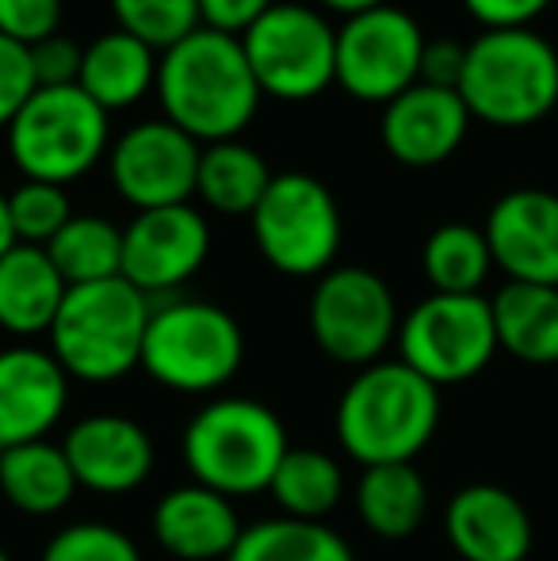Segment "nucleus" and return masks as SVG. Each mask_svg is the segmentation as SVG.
I'll return each instance as SVG.
<instances>
[{"label": "nucleus", "instance_id": "f257e3e1", "mask_svg": "<svg viewBox=\"0 0 558 561\" xmlns=\"http://www.w3.org/2000/svg\"><path fill=\"white\" fill-rule=\"evenodd\" d=\"M157 96L164 118L200 146L234 141L257 115V84L241 38L200 27L157 58Z\"/></svg>", "mask_w": 558, "mask_h": 561}, {"label": "nucleus", "instance_id": "f03ea898", "mask_svg": "<svg viewBox=\"0 0 558 561\" xmlns=\"http://www.w3.org/2000/svg\"><path fill=\"white\" fill-rule=\"evenodd\" d=\"M440 428V390L402 359L364 367L337 401V439L360 466L413 462Z\"/></svg>", "mask_w": 558, "mask_h": 561}, {"label": "nucleus", "instance_id": "7ed1b4c3", "mask_svg": "<svg viewBox=\"0 0 558 561\" xmlns=\"http://www.w3.org/2000/svg\"><path fill=\"white\" fill-rule=\"evenodd\" d=\"M153 302L123 275L69 287L50 325V355L69 378L119 382L138 367Z\"/></svg>", "mask_w": 558, "mask_h": 561}, {"label": "nucleus", "instance_id": "20e7f679", "mask_svg": "<svg viewBox=\"0 0 558 561\" xmlns=\"http://www.w3.org/2000/svg\"><path fill=\"white\" fill-rule=\"evenodd\" d=\"M459 100L470 118L490 126H532L558 104V54L528 27L482 31L467 46Z\"/></svg>", "mask_w": 558, "mask_h": 561}, {"label": "nucleus", "instance_id": "39448f33", "mask_svg": "<svg viewBox=\"0 0 558 561\" xmlns=\"http://www.w3.org/2000/svg\"><path fill=\"white\" fill-rule=\"evenodd\" d=\"M180 450L192 481L234 501L269 493L291 444L280 413H272L264 401L218 398L187 421Z\"/></svg>", "mask_w": 558, "mask_h": 561}, {"label": "nucleus", "instance_id": "423d86ee", "mask_svg": "<svg viewBox=\"0 0 558 561\" xmlns=\"http://www.w3.org/2000/svg\"><path fill=\"white\" fill-rule=\"evenodd\" d=\"M246 333L230 310L200 298L153 306L138 367L176 393H215L241 370Z\"/></svg>", "mask_w": 558, "mask_h": 561}, {"label": "nucleus", "instance_id": "0eeeda50", "mask_svg": "<svg viewBox=\"0 0 558 561\" xmlns=\"http://www.w3.org/2000/svg\"><path fill=\"white\" fill-rule=\"evenodd\" d=\"M8 149L27 180L73 184L107 149V112L81 84L35 89L8 126Z\"/></svg>", "mask_w": 558, "mask_h": 561}, {"label": "nucleus", "instance_id": "6e6552de", "mask_svg": "<svg viewBox=\"0 0 558 561\" xmlns=\"http://www.w3.org/2000/svg\"><path fill=\"white\" fill-rule=\"evenodd\" d=\"M253 237L261 256L276 272L310 279L326 275L341 249V207L333 192L310 172H280L272 176L264 199L257 203Z\"/></svg>", "mask_w": 558, "mask_h": 561}, {"label": "nucleus", "instance_id": "1a4fd4ad", "mask_svg": "<svg viewBox=\"0 0 558 561\" xmlns=\"http://www.w3.org/2000/svg\"><path fill=\"white\" fill-rule=\"evenodd\" d=\"M398 347L406 367H413L436 390L470 382L498 355L490 298L429 295L398 325Z\"/></svg>", "mask_w": 558, "mask_h": 561}, {"label": "nucleus", "instance_id": "9d476101", "mask_svg": "<svg viewBox=\"0 0 558 561\" xmlns=\"http://www.w3.org/2000/svg\"><path fill=\"white\" fill-rule=\"evenodd\" d=\"M261 96L314 100L337 84V27L306 4H272L241 35Z\"/></svg>", "mask_w": 558, "mask_h": 561}, {"label": "nucleus", "instance_id": "9b49d317", "mask_svg": "<svg viewBox=\"0 0 558 561\" xmlns=\"http://www.w3.org/2000/svg\"><path fill=\"white\" fill-rule=\"evenodd\" d=\"M310 333L333 363L372 367L398 336L395 295L367 267H329L310 298Z\"/></svg>", "mask_w": 558, "mask_h": 561}, {"label": "nucleus", "instance_id": "f8f14e48", "mask_svg": "<svg viewBox=\"0 0 558 561\" xmlns=\"http://www.w3.org/2000/svg\"><path fill=\"white\" fill-rule=\"evenodd\" d=\"M429 38L402 8H367L337 31V84L364 104H390L421 81V54Z\"/></svg>", "mask_w": 558, "mask_h": 561}, {"label": "nucleus", "instance_id": "ddd939ff", "mask_svg": "<svg viewBox=\"0 0 558 561\" xmlns=\"http://www.w3.org/2000/svg\"><path fill=\"white\" fill-rule=\"evenodd\" d=\"M203 146L187 138L169 118H149L123 134L112 146L107 169L112 184L130 207L157 210L180 207L195 195V172H200Z\"/></svg>", "mask_w": 558, "mask_h": 561}, {"label": "nucleus", "instance_id": "4468645a", "mask_svg": "<svg viewBox=\"0 0 558 561\" xmlns=\"http://www.w3.org/2000/svg\"><path fill=\"white\" fill-rule=\"evenodd\" d=\"M210 252L207 218L195 207H157L138 210L123 229V279L146 298L169 295L203 267Z\"/></svg>", "mask_w": 558, "mask_h": 561}, {"label": "nucleus", "instance_id": "2eb2a0df", "mask_svg": "<svg viewBox=\"0 0 558 561\" xmlns=\"http://www.w3.org/2000/svg\"><path fill=\"white\" fill-rule=\"evenodd\" d=\"M486 244L493 267L509 283L558 287V195L544 187H521L493 203L486 218Z\"/></svg>", "mask_w": 558, "mask_h": 561}, {"label": "nucleus", "instance_id": "dca6fc26", "mask_svg": "<svg viewBox=\"0 0 558 561\" xmlns=\"http://www.w3.org/2000/svg\"><path fill=\"white\" fill-rule=\"evenodd\" d=\"M444 535L463 561H528L536 542L524 501L490 481L452 493L444 508Z\"/></svg>", "mask_w": 558, "mask_h": 561}, {"label": "nucleus", "instance_id": "f3484780", "mask_svg": "<svg viewBox=\"0 0 558 561\" xmlns=\"http://www.w3.org/2000/svg\"><path fill=\"white\" fill-rule=\"evenodd\" d=\"M77 485L92 493H135L153 473V439L138 421L119 413H96L77 421L61 439Z\"/></svg>", "mask_w": 558, "mask_h": 561}, {"label": "nucleus", "instance_id": "a211bd4d", "mask_svg": "<svg viewBox=\"0 0 558 561\" xmlns=\"http://www.w3.org/2000/svg\"><path fill=\"white\" fill-rule=\"evenodd\" d=\"M69 405V375L50 352L4 347L0 352V450L46 439Z\"/></svg>", "mask_w": 558, "mask_h": 561}, {"label": "nucleus", "instance_id": "6ab92c4d", "mask_svg": "<svg viewBox=\"0 0 558 561\" xmlns=\"http://www.w3.org/2000/svg\"><path fill=\"white\" fill-rule=\"evenodd\" d=\"M470 112L455 89L413 84L383 112V146L410 169H432L463 146Z\"/></svg>", "mask_w": 558, "mask_h": 561}, {"label": "nucleus", "instance_id": "aec40b11", "mask_svg": "<svg viewBox=\"0 0 558 561\" xmlns=\"http://www.w3.org/2000/svg\"><path fill=\"white\" fill-rule=\"evenodd\" d=\"M241 519L230 496L187 481L157 501L153 539L176 561H226L241 539Z\"/></svg>", "mask_w": 558, "mask_h": 561}, {"label": "nucleus", "instance_id": "412c9836", "mask_svg": "<svg viewBox=\"0 0 558 561\" xmlns=\"http://www.w3.org/2000/svg\"><path fill=\"white\" fill-rule=\"evenodd\" d=\"M66 290V279L46 249L12 244L0 256V329L12 336L50 333Z\"/></svg>", "mask_w": 558, "mask_h": 561}, {"label": "nucleus", "instance_id": "4be33fe9", "mask_svg": "<svg viewBox=\"0 0 558 561\" xmlns=\"http://www.w3.org/2000/svg\"><path fill=\"white\" fill-rule=\"evenodd\" d=\"M498 352L532 367L558 363V287L539 283H505L490 298Z\"/></svg>", "mask_w": 558, "mask_h": 561}, {"label": "nucleus", "instance_id": "5701e85b", "mask_svg": "<svg viewBox=\"0 0 558 561\" xmlns=\"http://www.w3.org/2000/svg\"><path fill=\"white\" fill-rule=\"evenodd\" d=\"M157 58L161 54L149 50L127 31H107L96 43L84 46L81 58V89L84 96L96 100L104 112H119V107H135L141 96L157 84Z\"/></svg>", "mask_w": 558, "mask_h": 561}, {"label": "nucleus", "instance_id": "b1692460", "mask_svg": "<svg viewBox=\"0 0 558 561\" xmlns=\"http://www.w3.org/2000/svg\"><path fill=\"white\" fill-rule=\"evenodd\" d=\"M77 478L61 444L35 439L0 450V493L27 516H58L77 493Z\"/></svg>", "mask_w": 558, "mask_h": 561}, {"label": "nucleus", "instance_id": "393cba45", "mask_svg": "<svg viewBox=\"0 0 558 561\" xmlns=\"http://www.w3.org/2000/svg\"><path fill=\"white\" fill-rule=\"evenodd\" d=\"M356 516L379 539H410L429 516V485L418 466H364L356 481Z\"/></svg>", "mask_w": 558, "mask_h": 561}, {"label": "nucleus", "instance_id": "a878e982", "mask_svg": "<svg viewBox=\"0 0 558 561\" xmlns=\"http://www.w3.org/2000/svg\"><path fill=\"white\" fill-rule=\"evenodd\" d=\"M272 184L269 161L257 153L253 146H241L234 141H215V146H203L200 153V172H195V195L207 203L218 215H253L257 203L264 199Z\"/></svg>", "mask_w": 558, "mask_h": 561}, {"label": "nucleus", "instance_id": "bb28decb", "mask_svg": "<svg viewBox=\"0 0 558 561\" xmlns=\"http://www.w3.org/2000/svg\"><path fill=\"white\" fill-rule=\"evenodd\" d=\"M269 493L287 519L321 524V519L341 504V493H344L341 462H337L333 455H326V450L291 447L287 455H283Z\"/></svg>", "mask_w": 558, "mask_h": 561}, {"label": "nucleus", "instance_id": "cd10ccee", "mask_svg": "<svg viewBox=\"0 0 558 561\" xmlns=\"http://www.w3.org/2000/svg\"><path fill=\"white\" fill-rule=\"evenodd\" d=\"M421 267L424 279L432 283V295H482L493 256L482 229L447 222L429 233L421 249Z\"/></svg>", "mask_w": 558, "mask_h": 561}, {"label": "nucleus", "instance_id": "c85d7f7f", "mask_svg": "<svg viewBox=\"0 0 558 561\" xmlns=\"http://www.w3.org/2000/svg\"><path fill=\"white\" fill-rule=\"evenodd\" d=\"M66 287L115 279L123 275V229L96 215H73L58 237L46 244Z\"/></svg>", "mask_w": 558, "mask_h": 561}, {"label": "nucleus", "instance_id": "c756f323", "mask_svg": "<svg viewBox=\"0 0 558 561\" xmlns=\"http://www.w3.org/2000/svg\"><path fill=\"white\" fill-rule=\"evenodd\" d=\"M226 561H356L352 547L326 524L306 519H261L246 527Z\"/></svg>", "mask_w": 558, "mask_h": 561}, {"label": "nucleus", "instance_id": "7c9ffc66", "mask_svg": "<svg viewBox=\"0 0 558 561\" xmlns=\"http://www.w3.org/2000/svg\"><path fill=\"white\" fill-rule=\"evenodd\" d=\"M119 31L135 35L149 50L164 54L203 27L200 0H112Z\"/></svg>", "mask_w": 558, "mask_h": 561}, {"label": "nucleus", "instance_id": "2f4dec72", "mask_svg": "<svg viewBox=\"0 0 558 561\" xmlns=\"http://www.w3.org/2000/svg\"><path fill=\"white\" fill-rule=\"evenodd\" d=\"M8 218H12L15 244H46L66 229L73 218L69 195L61 184H46V180H23L12 195H8Z\"/></svg>", "mask_w": 558, "mask_h": 561}, {"label": "nucleus", "instance_id": "473e14b6", "mask_svg": "<svg viewBox=\"0 0 558 561\" xmlns=\"http://www.w3.org/2000/svg\"><path fill=\"white\" fill-rule=\"evenodd\" d=\"M43 561H141L135 539L112 524H69L46 542Z\"/></svg>", "mask_w": 558, "mask_h": 561}, {"label": "nucleus", "instance_id": "72a5a7b5", "mask_svg": "<svg viewBox=\"0 0 558 561\" xmlns=\"http://www.w3.org/2000/svg\"><path fill=\"white\" fill-rule=\"evenodd\" d=\"M61 0H0V35L20 46H35L58 35Z\"/></svg>", "mask_w": 558, "mask_h": 561}, {"label": "nucleus", "instance_id": "f704fd0d", "mask_svg": "<svg viewBox=\"0 0 558 561\" xmlns=\"http://www.w3.org/2000/svg\"><path fill=\"white\" fill-rule=\"evenodd\" d=\"M31 54V73H35V89H66V84L81 81V58L84 46H77L66 35H50L43 43L27 46Z\"/></svg>", "mask_w": 558, "mask_h": 561}, {"label": "nucleus", "instance_id": "c9c22d12", "mask_svg": "<svg viewBox=\"0 0 558 561\" xmlns=\"http://www.w3.org/2000/svg\"><path fill=\"white\" fill-rule=\"evenodd\" d=\"M35 92V73H31V54L27 46L12 43L0 35V126H12L20 107Z\"/></svg>", "mask_w": 558, "mask_h": 561}, {"label": "nucleus", "instance_id": "e433bc0d", "mask_svg": "<svg viewBox=\"0 0 558 561\" xmlns=\"http://www.w3.org/2000/svg\"><path fill=\"white\" fill-rule=\"evenodd\" d=\"M272 4L276 0H200V20L203 27L241 38Z\"/></svg>", "mask_w": 558, "mask_h": 561}, {"label": "nucleus", "instance_id": "4c0bfd02", "mask_svg": "<svg viewBox=\"0 0 558 561\" xmlns=\"http://www.w3.org/2000/svg\"><path fill=\"white\" fill-rule=\"evenodd\" d=\"M467 12L478 23H486V31H501V27H528L536 15L547 12L551 0H463Z\"/></svg>", "mask_w": 558, "mask_h": 561}, {"label": "nucleus", "instance_id": "58836bf2", "mask_svg": "<svg viewBox=\"0 0 558 561\" xmlns=\"http://www.w3.org/2000/svg\"><path fill=\"white\" fill-rule=\"evenodd\" d=\"M463 58H467V46L452 43V38H432V43H424L421 84H436V89H459Z\"/></svg>", "mask_w": 558, "mask_h": 561}, {"label": "nucleus", "instance_id": "ea45409f", "mask_svg": "<svg viewBox=\"0 0 558 561\" xmlns=\"http://www.w3.org/2000/svg\"><path fill=\"white\" fill-rule=\"evenodd\" d=\"M321 4L333 8V12H341L344 20H349V15H360V12H367V8L387 4V0H321Z\"/></svg>", "mask_w": 558, "mask_h": 561}, {"label": "nucleus", "instance_id": "a19ab883", "mask_svg": "<svg viewBox=\"0 0 558 561\" xmlns=\"http://www.w3.org/2000/svg\"><path fill=\"white\" fill-rule=\"evenodd\" d=\"M15 244V233H12V218H8V195L0 192V256Z\"/></svg>", "mask_w": 558, "mask_h": 561}, {"label": "nucleus", "instance_id": "79ce46f5", "mask_svg": "<svg viewBox=\"0 0 558 561\" xmlns=\"http://www.w3.org/2000/svg\"><path fill=\"white\" fill-rule=\"evenodd\" d=\"M0 561H12V558H8V550H4V547H0Z\"/></svg>", "mask_w": 558, "mask_h": 561}]
</instances>
